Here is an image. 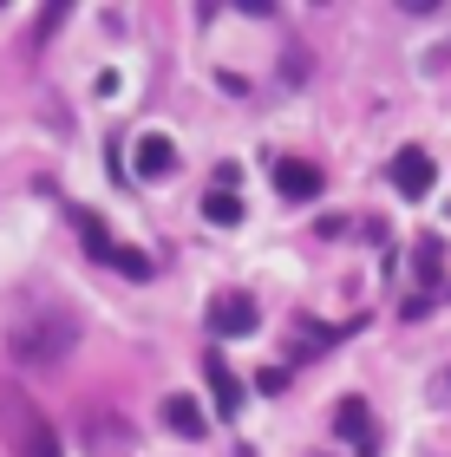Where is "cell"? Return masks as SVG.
<instances>
[{"label": "cell", "mask_w": 451, "mask_h": 457, "mask_svg": "<svg viewBox=\"0 0 451 457\" xmlns=\"http://www.w3.org/2000/svg\"><path fill=\"white\" fill-rule=\"evenodd\" d=\"M210 327H216L222 340H236V334H255L262 314H255V301H249V295H222V301H216V314H210Z\"/></svg>", "instance_id": "cell-6"}, {"label": "cell", "mask_w": 451, "mask_h": 457, "mask_svg": "<svg viewBox=\"0 0 451 457\" xmlns=\"http://www.w3.org/2000/svg\"><path fill=\"white\" fill-rule=\"evenodd\" d=\"M203 216H210L216 228H236V222H242V203H236L230 190H210V196H203Z\"/></svg>", "instance_id": "cell-11"}, {"label": "cell", "mask_w": 451, "mask_h": 457, "mask_svg": "<svg viewBox=\"0 0 451 457\" xmlns=\"http://www.w3.org/2000/svg\"><path fill=\"white\" fill-rule=\"evenodd\" d=\"M432 183H438V163L425 157V151H399L393 157V190L399 196H425Z\"/></svg>", "instance_id": "cell-5"}, {"label": "cell", "mask_w": 451, "mask_h": 457, "mask_svg": "<svg viewBox=\"0 0 451 457\" xmlns=\"http://www.w3.org/2000/svg\"><path fill=\"white\" fill-rule=\"evenodd\" d=\"M131 170L138 177H171L177 170V144L163 137V131H145V137L131 144Z\"/></svg>", "instance_id": "cell-4"}, {"label": "cell", "mask_w": 451, "mask_h": 457, "mask_svg": "<svg viewBox=\"0 0 451 457\" xmlns=\"http://www.w3.org/2000/svg\"><path fill=\"white\" fill-rule=\"evenodd\" d=\"M79 236H86V248H92V255H105L112 268H125L131 281H145L151 268H157V262L145 255V248H125V242H112V228H105V222H92L86 210H79Z\"/></svg>", "instance_id": "cell-3"}, {"label": "cell", "mask_w": 451, "mask_h": 457, "mask_svg": "<svg viewBox=\"0 0 451 457\" xmlns=\"http://www.w3.org/2000/svg\"><path fill=\"white\" fill-rule=\"evenodd\" d=\"M163 419H171L177 438H203V425H210V419H203V405L183 399V392H177V399H163Z\"/></svg>", "instance_id": "cell-10"}, {"label": "cell", "mask_w": 451, "mask_h": 457, "mask_svg": "<svg viewBox=\"0 0 451 457\" xmlns=\"http://www.w3.org/2000/svg\"><path fill=\"white\" fill-rule=\"evenodd\" d=\"M334 431L347 445H360L366 457H373V411H366L360 399H340V411H334Z\"/></svg>", "instance_id": "cell-8"}, {"label": "cell", "mask_w": 451, "mask_h": 457, "mask_svg": "<svg viewBox=\"0 0 451 457\" xmlns=\"http://www.w3.org/2000/svg\"><path fill=\"white\" fill-rule=\"evenodd\" d=\"M203 372H210V392H216V419H236V405H242V386H236V372L222 366L216 353L203 360Z\"/></svg>", "instance_id": "cell-9"}, {"label": "cell", "mask_w": 451, "mask_h": 457, "mask_svg": "<svg viewBox=\"0 0 451 457\" xmlns=\"http://www.w3.org/2000/svg\"><path fill=\"white\" fill-rule=\"evenodd\" d=\"M7 346H13V360L20 366H66V353L79 346V320L72 314H59V307H33V314H20L13 320V334H7Z\"/></svg>", "instance_id": "cell-1"}, {"label": "cell", "mask_w": 451, "mask_h": 457, "mask_svg": "<svg viewBox=\"0 0 451 457\" xmlns=\"http://www.w3.org/2000/svg\"><path fill=\"white\" fill-rule=\"evenodd\" d=\"M438 262H445L438 242H419V275H425V281H438Z\"/></svg>", "instance_id": "cell-12"}, {"label": "cell", "mask_w": 451, "mask_h": 457, "mask_svg": "<svg viewBox=\"0 0 451 457\" xmlns=\"http://www.w3.org/2000/svg\"><path fill=\"white\" fill-rule=\"evenodd\" d=\"M0 438L13 445V457H66L59 451V431L46 425V411L20 386H0Z\"/></svg>", "instance_id": "cell-2"}, {"label": "cell", "mask_w": 451, "mask_h": 457, "mask_svg": "<svg viewBox=\"0 0 451 457\" xmlns=\"http://www.w3.org/2000/svg\"><path fill=\"white\" fill-rule=\"evenodd\" d=\"M275 190L288 203H307V196H321V170H314V163H301V157H281L275 163Z\"/></svg>", "instance_id": "cell-7"}]
</instances>
